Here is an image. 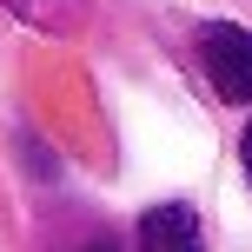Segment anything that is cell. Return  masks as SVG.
Masks as SVG:
<instances>
[{
	"label": "cell",
	"mask_w": 252,
	"mask_h": 252,
	"mask_svg": "<svg viewBox=\"0 0 252 252\" xmlns=\"http://www.w3.org/2000/svg\"><path fill=\"white\" fill-rule=\"evenodd\" d=\"M199 73H206V87H213L219 100L246 106L252 100V33L232 27V20L199 27Z\"/></svg>",
	"instance_id": "1"
},
{
	"label": "cell",
	"mask_w": 252,
	"mask_h": 252,
	"mask_svg": "<svg viewBox=\"0 0 252 252\" xmlns=\"http://www.w3.org/2000/svg\"><path fill=\"white\" fill-rule=\"evenodd\" d=\"M139 252H206V232H199V213L192 206H153L139 219Z\"/></svg>",
	"instance_id": "2"
},
{
	"label": "cell",
	"mask_w": 252,
	"mask_h": 252,
	"mask_svg": "<svg viewBox=\"0 0 252 252\" xmlns=\"http://www.w3.org/2000/svg\"><path fill=\"white\" fill-rule=\"evenodd\" d=\"M239 159H246V186H252V126H246V139H239Z\"/></svg>",
	"instance_id": "3"
},
{
	"label": "cell",
	"mask_w": 252,
	"mask_h": 252,
	"mask_svg": "<svg viewBox=\"0 0 252 252\" xmlns=\"http://www.w3.org/2000/svg\"><path fill=\"white\" fill-rule=\"evenodd\" d=\"M87 252H113V239H106V246H87Z\"/></svg>",
	"instance_id": "4"
}]
</instances>
